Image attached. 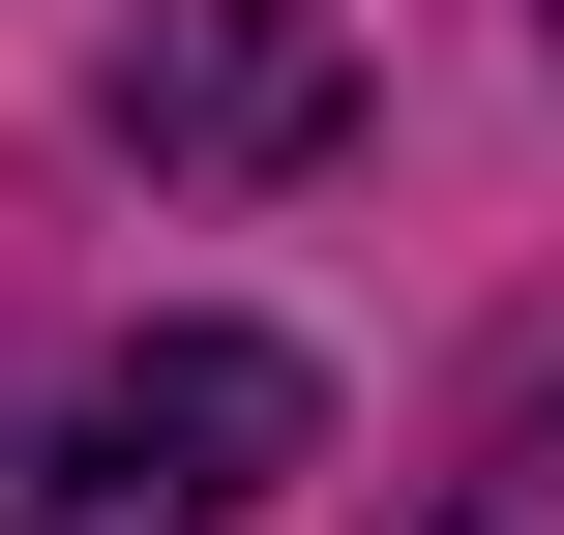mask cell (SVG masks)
<instances>
[{
  "label": "cell",
  "mask_w": 564,
  "mask_h": 535,
  "mask_svg": "<svg viewBox=\"0 0 564 535\" xmlns=\"http://www.w3.org/2000/svg\"><path fill=\"white\" fill-rule=\"evenodd\" d=\"M535 30H564V0H535Z\"/></svg>",
  "instance_id": "277c9868"
},
{
  "label": "cell",
  "mask_w": 564,
  "mask_h": 535,
  "mask_svg": "<svg viewBox=\"0 0 564 535\" xmlns=\"http://www.w3.org/2000/svg\"><path fill=\"white\" fill-rule=\"evenodd\" d=\"M327 119H357V30L327 0H149L119 30V149L149 179H297Z\"/></svg>",
  "instance_id": "7a4b0ae2"
},
{
  "label": "cell",
  "mask_w": 564,
  "mask_h": 535,
  "mask_svg": "<svg viewBox=\"0 0 564 535\" xmlns=\"http://www.w3.org/2000/svg\"><path fill=\"white\" fill-rule=\"evenodd\" d=\"M297 477H327L297 328H89L0 387V535H268Z\"/></svg>",
  "instance_id": "6da1fadb"
},
{
  "label": "cell",
  "mask_w": 564,
  "mask_h": 535,
  "mask_svg": "<svg viewBox=\"0 0 564 535\" xmlns=\"http://www.w3.org/2000/svg\"><path fill=\"white\" fill-rule=\"evenodd\" d=\"M446 535H564V387L506 417V447H476V477H446Z\"/></svg>",
  "instance_id": "3957f363"
}]
</instances>
